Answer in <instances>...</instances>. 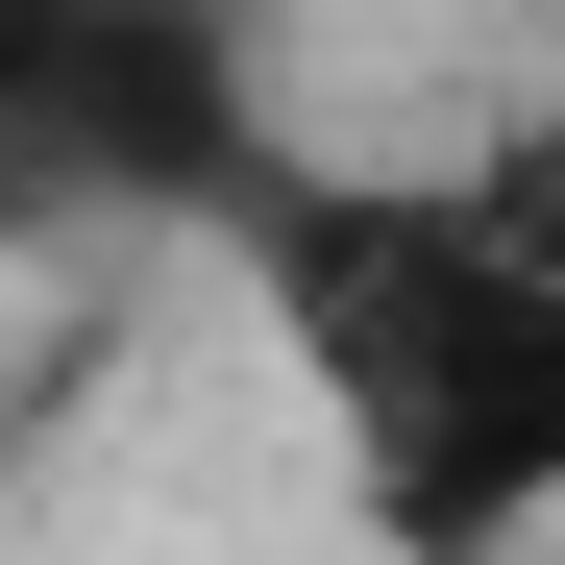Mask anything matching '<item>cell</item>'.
<instances>
[{"instance_id":"6da1fadb","label":"cell","mask_w":565,"mask_h":565,"mask_svg":"<svg viewBox=\"0 0 565 565\" xmlns=\"http://www.w3.org/2000/svg\"><path fill=\"white\" fill-rule=\"evenodd\" d=\"M222 246H246L270 344L320 369L369 541L443 565V541L565 516V246L492 198V172H296L270 148Z\"/></svg>"},{"instance_id":"7a4b0ae2","label":"cell","mask_w":565,"mask_h":565,"mask_svg":"<svg viewBox=\"0 0 565 565\" xmlns=\"http://www.w3.org/2000/svg\"><path fill=\"white\" fill-rule=\"evenodd\" d=\"M270 99L222 0H74L0 74V222H246Z\"/></svg>"},{"instance_id":"3957f363","label":"cell","mask_w":565,"mask_h":565,"mask_svg":"<svg viewBox=\"0 0 565 565\" xmlns=\"http://www.w3.org/2000/svg\"><path fill=\"white\" fill-rule=\"evenodd\" d=\"M50 25H74V0H0V74H25V50H50Z\"/></svg>"}]
</instances>
